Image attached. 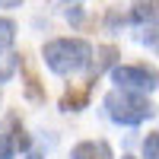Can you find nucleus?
<instances>
[{
  "label": "nucleus",
  "instance_id": "1",
  "mask_svg": "<svg viewBox=\"0 0 159 159\" xmlns=\"http://www.w3.org/2000/svg\"><path fill=\"white\" fill-rule=\"evenodd\" d=\"M89 57H92V48L83 38H54L45 45V64L61 76H70L89 67Z\"/></svg>",
  "mask_w": 159,
  "mask_h": 159
},
{
  "label": "nucleus",
  "instance_id": "2",
  "mask_svg": "<svg viewBox=\"0 0 159 159\" xmlns=\"http://www.w3.org/2000/svg\"><path fill=\"white\" fill-rule=\"evenodd\" d=\"M105 111H108V118L115 124H143L147 118L156 115V105L147 102L143 96H137V92H127V89H115L105 96Z\"/></svg>",
  "mask_w": 159,
  "mask_h": 159
},
{
  "label": "nucleus",
  "instance_id": "3",
  "mask_svg": "<svg viewBox=\"0 0 159 159\" xmlns=\"http://www.w3.org/2000/svg\"><path fill=\"white\" fill-rule=\"evenodd\" d=\"M111 80L121 89H137V92H153L159 83V73L147 64H124V67H111Z\"/></svg>",
  "mask_w": 159,
  "mask_h": 159
},
{
  "label": "nucleus",
  "instance_id": "4",
  "mask_svg": "<svg viewBox=\"0 0 159 159\" xmlns=\"http://www.w3.org/2000/svg\"><path fill=\"white\" fill-rule=\"evenodd\" d=\"M70 159H115V156H111V147L105 140H83L73 147Z\"/></svg>",
  "mask_w": 159,
  "mask_h": 159
},
{
  "label": "nucleus",
  "instance_id": "5",
  "mask_svg": "<svg viewBox=\"0 0 159 159\" xmlns=\"http://www.w3.org/2000/svg\"><path fill=\"white\" fill-rule=\"evenodd\" d=\"M96 80H86L80 89H70V92H64V99H61V108L64 111H80V108H86V102H89V89Z\"/></svg>",
  "mask_w": 159,
  "mask_h": 159
},
{
  "label": "nucleus",
  "instance_id": "6",
  "mask_svg": "<svg viewBox=\"0 0 159 159\" xmlns=\"http://www.w3.org/2000/svg\"><path fill=\"white\" fill-rule=\"evenodd\" d=\"M130 16L140 25H159V0H137Z\"/></svg>",
  "mask_w": 159,
  "mask_h": 159
},
{
  "label": "nucleus",
  "instance_id": "7",
  "mask_svg": "<svg viewBox=\"0 0 159 159\" xmlns=\"http://www.w3.org/2000/svg\"><path fill=\"white\" fill-rule=\"evenodd\" d=\"M115 57H118V51L111 48V45H105V48H99V61H96V67H92V73H89V80H96L102 70H108V67H115Z\"/></svg>",
  "mask_w": 159,
  "mask_h": 159
},
{
  "label": "nucleus",
  "instance_id": "8",
  "mask_svg": "<svg viewBox=\"0 0 159 159\" xmlns=\"http://www.w3.org/2000/svg\"><path fill=\"white\" fill-rule=\"evenodd\" d=\"M13 38H16V25H13L10 19L0 16V51L10 48V45H13Z\"/></svg>",
  "mask_w": 159,
  "mask_h": 159
},
{
  "label": "nucleus",
  "instance_id": "9",
  "mask_svg": "<svg viewBox=\"0 0 159 159\" xmlns=\"http://www.w3.org/2000/svg\"><path fill=\"white\" fill-rule=\"evenodd\" d=\"M143 153H147V159H159V130L143 140Z\"/></svg>",
  "mask_w": 159,
  "mask_h": 159
},
{
  "label": "nucleus",
  "instance_id": "10",
  "mask_svg": "<svg viewBox=\"0 0 159 159\" xmlns=\"http://www.w3.org/2000/svg\"><path fill=\"white\" fill-rule=\"evenodd\" d=\"M13 70H16V54H7V57H0V80H7Z\"/></svg>",
  "mask_w": 159,
  "mask_h": 159
},
{
  "label": "nucleus",
  "instance_id": "11",
  "mask_svg": "<svg viewBox=\"0 0 159 159\" xmlns=\"http://www.w3.org/2000/svg\"><path fill=\"white\" fill-rule=\"evenodd\" d=\"M13 150H16V143H13L7 134H0V159H10V156H13Z\"/></svg>",
  "mask_w": 159,
  "mask_h": 159
},
{
  "label": "nucleus",
  "instance_id": "12",
  "mask_svg": "<svg viewBox=\"0 0 159 159\" xmlns=\"http://www.w3.org/2000/svg\"><path fill=\"white\" fill-rule=\"evenodd\" d=\"M22 0H0V7H19Z\"/></svg>",
  "mask_w": 159,
  "mask_h": 159
},
{
  "label": "nucleus",
  "instance_id": "13",
  "mask_svg": "<svg viewBox=\"0 0 159 159\" xmlns=\"http://www.w3.org/2000/svg\"><path fill=\"white\" fill-rule=\"evenodd\" d=\"M29 159H42V156H29Z\"/></svg>",
  "mask_w": 159,
  "mask_h": 159
},
{
  "label": "nucleus",
  "instance_id": "14",
  "mask_svg": "<svg viewBox=\"0 0 159 159\" xmlns=\"http://www.w3.org/2000/svg\"><path fill=\"white\" fill-rule=\"evenodd\" d=\"M124 159H134V156H124Z\"/></svg>",
  "mask_w": 159,
  "mask_h": 159
}]
</instances>
